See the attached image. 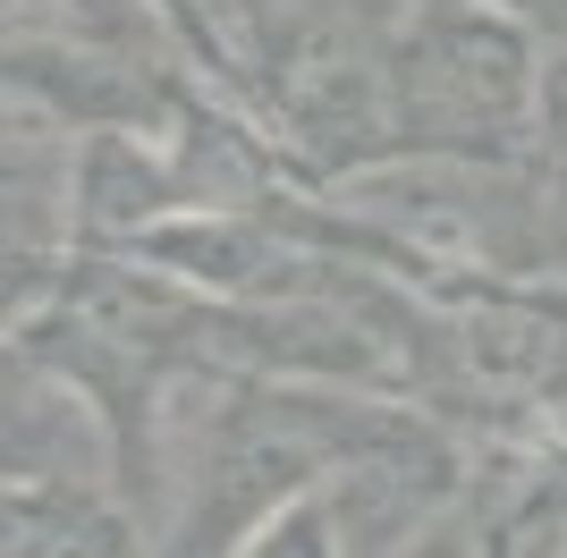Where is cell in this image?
<instances>
[{
    "mask_svg": "<svg viewBox=\"0 0 567 558\" xmlns=\"http://www.w3.org/2000/svg\"><path fill=\"white\" fill-rule=\"evenodd\" d=\"M69 406L43 390V372L0 355V483H69Z\"/></svg>",
    "mask_w": 567,
    "mask_h": 558,
    "instance_id": "obj_2",
    "label": "cell"
},
{
    "mask_svg": "<svg viewBox=\"0 0 567 558\" xmlns=\"http://www.w3.org/2000/svg\"><path fill=\"white\" fill-rule=\"evenodd\" d=\"M237 558H348V550H339L331 516H322V499H313V508H288L280 525H262Z\"/></svg>",
    "mask_w": 567,
    "mask_h": 558,
    "instance_id": "obj_3",
    "label": "cell"
},
{
    "mask_svg": "<svg viewBox=\"0 0 567 558\" xmlns=\"http://www.w3.org/2000/svg\"><path fill=\"white\" fill-rule=\"evenodd\" d=\"M525 558H567V516H559V525H550V534L534 541V550H525Z\"/></svg>",
    "mask_w": 567,
    "mask_h": 558,
    "instance_id": "obj_4",
    "label": "cell"
},
{
    "mask_svg": "<svg viewBox=\"0 0 567 558\" xmlns=\"http://www.w3.org/2000/svg\"><path fill=\"white\" fill-rule=\"evenodd\" d=\"M543 76L525 60V34L483 0H424L415 25L390 43V136L441 162L492 153L534 118Z\"/></svg>",
    "mask_w": 567,
    "mask_h": 558,
    "instance_id": "obj_1",
    "label": "cell"
}]
</instances>
